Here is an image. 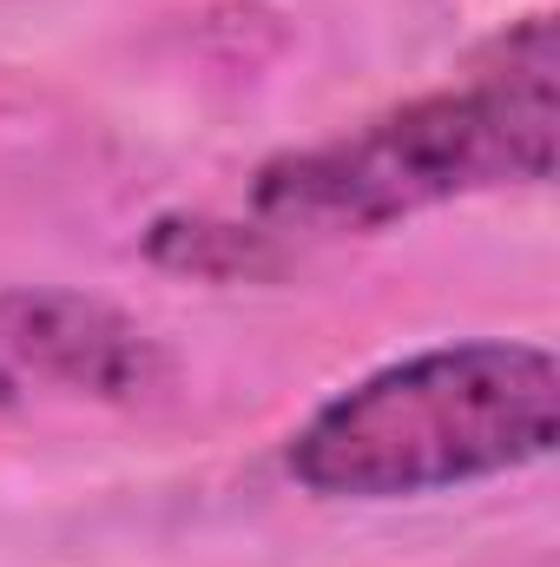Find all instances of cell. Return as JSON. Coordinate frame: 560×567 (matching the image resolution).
<instances>
[{"mask_svg": "<svg viewBox=\"0 0 560 567\" xmlns=\"http://www.w3.org/2000/svg\"><path fill=\"white\" fill-rule=\"evenodd\" d=\"M560 140L554 13L501 27L462 80L416 93L336 140L251 172V225L271 238H363L495 185H548Z\"/></svg>", "mask_w": 560, "mask_h": 567, "instance_id": "obj_1", "label": "cell"}, {"mask_svg": "<svg viewBox=\"0 0 560 567\" xmlns=\"http://www.w3.org/2000/svg\"><path fill=\"white\" fill-rule=\"evenodd\" d=\"M560 442V363L548 343L462 337L409 350L317 403L283 468L323 502H416L548 462Z\"/></svg>", "mask_w": 560, "mask_h": 567, "instance_id": "obj_2", "label": "cell"}, {"mask_svg": "<svg viewBox=\"0 0 560 567\" xmlns=\"http://www.w3.org/2000/svg\"><path fill=\"white\" fill-rule=\"evenodd\" d=\"M0 363L13 377L33 370L73 396H100V403H145L172 377V350L139 317H126L106 297L33 290V284L0 290Z\"/></svg>", "mask_w": 560, "mask_h": 567, "instance_id": "obj_3", "label": "cell"}, {"mask_svg": "<svg viewBox=\"0 0 560 567\" xmlns=\"http://www.w3.org/2000/svg\"><path fill=\"white\" fill-rule=\"evenodd\" d=\"M145 258L165 271H191V278H251V271H278V238L265 225L178 212L145 231Z\"/></svg>", "mask_w": 560, "mask_h": 567, "instance_id": "obj_4", "label": "cell"}, {"mask_svg": "<svg viewBox=\"0 0 560 567\" xmlns=\"http://www.w3.org/2000/svg\"><path fill=\"white\" fill-rule=\"evenodd\" d=\"M13 396H20V377H13V370H7V363H0V416H7V410H13Z\"/></svg>", "mask_w": 560, "mask_h": 567, "instance_id": "obj_5", "label": "cell"}]
</instances>
